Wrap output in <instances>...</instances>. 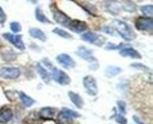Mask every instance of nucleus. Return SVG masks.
<instances>
[{
    "mask_svg": "<svg viewBox=\"0 0 153 124\" xmlns=\"http://www.w3.org/2000/svg\"><path fill=\"white\" fill-rule=\"evenodd\" d=\"M20 69L18 67H1L0 69V77L6 79H17L20 76Z\"/></svg>",
    "mask_w": 153,
    "mask_h": 124,
    "instance_id": "nucleus-3",
    "label": "nucleus"
},
{
    "mask_svg": "<svg viewBox=\"0 0 153 124\" xmlns=\"http://www.w3.org/2000/svg\"><path fill=\"white\" fill-rule=\"evenodd\" d=\"M30 1H32V2H37L38 0H30Z\"/></svg>",
    "mask_w": 153,
    "mask_h": 124,
    "instance_id": "nucleus-34",
    "label": "nucleus"
},
{
    "mask_svg": "<svg viewBox=\"0 0 153 124\" xmlns=\"http://www.w3.org/2000/svg\"><path fill=\"white\" fill-rule=\"evenodd\" d=\"M105 6H106V10L111 13H118L120 11V5L117 2V1H113V0H107L105 2Z\"/></svg>",
    "mask_w": 153,
    "mask_h": 124,
    "instance_id": "nucleus-16",
    "label": "nucleus"
},
{
    "mask_svg": "<svg viewBox=\"0 0 153 124\" xmlns=\"http://www.w3.org/2000/svg\"><path fill=\"white\" fill-rule=\"evenodd\" d=\"M30 34L31 37L36 38V39H39L41 41H46V34L40 30V28H30Z\"/></svg>",
    "mask_w": 153,
    "mask_h": 124,
    "instance_id": "nucleus-17",
    "label": "nucleus"
},
{
    "mask_svg": "<svg viewBox=\"0 0 153 124\" xmlns=\"http://www.w3.org/2000/svg\"><path fill=\"white\" fill-rule=\"evenodd\" d=\"M57 62L62 65L65 69H71V67H74L76 66V62L72 59V57H70L66 53H61L57 57Z\"/></svg>",
    "mask_w": 153,
    "mask_h": 124,
    "instance_id": "nucleus-9",
    "label": "nucleus"
},
{
    "mask_svg": "<svg viewBox=\"0 0 153 124\" xmlns=\"http://www.w3.org/2000/svg\"><path fill=\"white\" fill-rule=\"evenodd\" d=\"M71 31L76 32V33H82L85 32L87 28H88V25L85 22V21L81 20H71L70 25L67 26Z\"/></svg>",
    "mask_w": 153,
    "mask_h": 124,
    "instance_id": "nucleus-8",
    "label": "nucleus"
},
{
    "mask_svg": "<svg viewBox=\"0 0 153 124\" xmlns=\"http://www.w3.org/2000/svg\"><path fill=\"white\" fill-rule=\"evenodd\" d=\"M56 116V109L54 108H42L39 111V117L42 120H53Z\"/></svg>",
    "mask_w": 153,
    "mask_h": 124,
    "instance_id": "nucleus-14",
    "label": "nucleus"
},
{
    "mask_svg": "<svg viewBox=\"0 0 153 124\" xmlns=\"http://www.w3.org/2000/svg\"><path fill=\"white\" fill-rule=\"evenodd\" d=\"M123 46H125V45H124V44H119V45H114V44H107L106 50H118V49H120V47H123Z\"/></svg>",
    "mask_w": 153,
    "mask_h": 124,
    "instance_id": "nucleus-29",
    "label": "nucleus"
},
{
    "mask_svg": "<svg viewBox=\"0 0 153 124\" xmlns=\"http://www.w3.org/2000/svg\"><path fill=\"white\" fill-rule=\"evenodd\" d=\"M53 33H56V34L60 36V37H64V38H66V39H71V38H72V36H71L68 32L64 31L62 28H54V30H53Z\"/></svg>",
    "mask_w": 153,
    "mask_h": 124,
    "instance_id": "nucleus-25",
    "label": "nucleus"
},
{
    "mask_svg": "<svg viewBox=\"0 0 153 124\" xmlns=\"http://www.w3.org/2000/svg\"><path fill=\"white\" fill-rule=\"evenodd\" d=\"M36 70H37V72H38L39 75H40V77L45 81L46 83L50 82V79H51V77H50V75H48V72L46 71V69H44V66H41L39 63L36 64Z\"/></svg>",
    "mask_w": 153,
    "mask_h": 124,
    "instance_id": "nucleus-18",
    "label": "nucleus"
},
{
    "mask_svg": "<svg viewBox=\"0 0 153 124\" xmlns=\"http://www.w3.org/2000/svg\"><path fill=\"white\" fill-rule=\"evenodd\" d=\"M120 72H121V69L120 67H117V66H108L105 70V73H106L107 77H114V76H117Z\"/></svg>",
    "mask_w": 153,
    "mask_h": 124,
    "instance_id": "nucleus-21",
    "label": "nucleus"
},
{
    "mask_svg": "<svg viewBox=\"0 0 153 124\" xmlns=\"http://www.w3.org/2000/svg\"><path fill=\"white\" fill-rule=\"evenodd\" d=\"M120 56L121 57H128V58H133V59H140L141 56L138 51H135L134 49L130 46H125L123 50H120Z\"/></svg>",
    "mask_w": 153,
    "mask_h": 124,
    "instance_id": "nucleus-12",
    "label": "nucleus"
},
{
    "mask_svg": "<svg viewBox=\"0 0 153 124\" xmlns=\"http://www.w3.org/2000/svg\"><path fill=\"white\" fill-rule=\"evenodd\" d=\"M135 26L140 31H151L153 27L152 18L147 17H138L135 20Z\"/></svg>",
    "mask_w": 153,
    "mask_h": 124,
    "instance_id": "nucleus-5",
    "label": "nucleus"
},
{
    "mask_svg": "<svg viewBox=\"0 0 153 124\" xmlns=\"http://www.w3.org/2000/svg\"><path fill=\"white\" fill-rule=\"evenodd\" d=\"M52 78L57 83L61 84V85H68L71 83V78L68 77V75L66 72H64L62 70H58L54 69L52 72Z\"/></svg>",
    "mask_w": 153,
    "mask_h": 124,
    "instance_id": "nucleus-6",
    "label": "nucleus"
},
{
    "mask_svg": "<svg viewBox=\"0 0 153 124\" xmlns=\"http://www.w3.org/2000/svg\"><path fill=\"white\" fill-rule=\"evenodd\" d=\"M13 118V112L11 109L4 106L0 109V123L1 124H6L8 123Z\"/></svg>",
    "mask_w": 153,
    "mask_h": 124,
    "instance_id": "nucleus-13",
    "label": "nucleus"
},
{
    "mask_svg": "<svg viewBox=\"0 0 153 124\" xmlns=\"http://www.w3.org/2000/svg\"><path fill=\"white\" fill-rule=\"evenodd\" d=\"M118 109H119L120 114H121V115H124V114L126 112V104H125V102H123V101L118 102Z\"/></svg>",
    "mask_w": 153,
    "mask_h": 124,
    "instance_id": "nucleus-28",
    "label": "nucleus"
},
{
    "mask_svg": "<svg viewBox=\"0 0 153 124\" xmlns=\"http://www.w3.org/2000/svg\"><path fill=\"white\" fill-rule=\"evenodd\" d=\"M53 18H54V20L57 21L58 24H61L62 26H66V27L70 25V22L72 20L70 17H67L64 12H61L59 10H54L53 11Z\"/></svg>",
    "mask_w": 153,
    "mask_h": 124,
    "instance_id": "nucleus-10",
    "label": "nucleus"
},
{
    "mask_svg": "<svg viewBox=\"0 0 153 124\" xmlns=\"http://www.w3.org/2000/svg\"><path fill=\"white\" fill-rule=\"evenodd\" d=\"M6 21V14L4 12V10L0 7V24H4Z\"/></svg>",
    "mask_w": 153,
    "mask_h": 124,
    "instance_id": "nucleus-31",
    "label": "nucleus"
},
{
    "mask_svg": "<svg viewBox=\"0 0 153 124\" xmlns=\"http://www.w3.org/2000/svg\"><path fill=\"white\" fill-rule=\"evenodd\" d=\"M81 39L84 41H87V43L98 45V46H102L104 43H105V38L98 36L94 32H86V33H84L81 36Z\"/></svg>",
    "mask_w": 153,
    "mask_h": 124,
    "instance_id": "nucleus-4",
    "label": "nucleus"
},
{
    "mask_svg": "<svg viewBox=\"0 0 153 124\" xmlns=\"http://www.w3.org/2000/svg\"><path fill=\"white\" fill-rule=\"evenodd\" d=\"M36 18H37V20L40 21V22H42V24H50V22H51V20L47 19V17L41 12L40 8H37V10H36Z\"/></svg>",
    "mask_w": 153,
    "mask_h": 124,
    "instance_id": "nucleus-22",
    "label": "nucleus"
},
{
    "mask_svg": "<svg viewBox=\"0 0 153 124\" xmlns=\"http://www.w3.org/2000/svg\"><path fill=\"white\" fill-rule=\"evenodd\" d=\"M140 11H141V13H143L145 17H147V18H152V13H153L152 5H145V6H143V7L140 8Z\"/></svg>",
    "mask_w": 153,
    "mask_h": 124,
    "instance_id": "nucleus-23",
    "label": "nucleus"
},
{
    "mask_svg": "<svg viewBox=\"0 0 153 124\" xmlns=\"http://www.w3.org/2000/svg\"><path fill=\"white\" fill-rule=\"evenodd\" d=\"M62 111L67 115V116H70L71 118H76V117H79V114L76 112V111H72V110H70V109H67V108H65V109H62Z\"/></svg>",
    "mask_w": 153,
    "mask_h": 124,
    "instance_id": "nucleus-27",
    "label": "nucleus"
},
{
    "mask_svg": "<svg viewBox=\"0 0 153 124\" xmlns=\"http://www.w3.org/2000/svg\"><path fill=\"white\" fill-rule=\"evenodd\" d=\"M42 64H44V66L46 65V66H47V67H48L50 70H52V71L54 70V67H53V65L51 64V62H50L48 59H44V61H42Z\"/></svg>",
    "mask_w": 153,
    "mask_h": 124,
    "instance_id": "nucleus-32",
    "label": "nucleus"
},
{
    "mask_svg": "<svg viewBox=\"0 0 153 124\" xmlns=\"http://www.w3.org/2000/svg\"><path fill=\"white\" fill-rule=\"evenodd\" d=\"M113 25L115 26L118 33L120 34L121 38H124L125 40H133L135 38V33L131 28V26L124 21L120 20H113Z\"/></svg>",
    "mask_w": 153,
    "mask_h": 124,
    "instance_id": "nucleus-1",
    "label": "nucleus"
},
{
    "mask_svg": "<svg viewBox=\"0 0 153 124\" xmlns=\"http://www.w3.org/2000/svg\"><path fill=\"white\" fill-rule=\"evenodd\" d=\"M76 55H78L79 57H81L82 59L87 61V62H96V58L93 57V52H92L90 49L85 47V46H80V47L76 50Z\"/></svg>",
    "mask_w": 153,
    "mask_h": 124,
    "instance_id": "nucleus-11",
    "label": "nucleus"
},
{
    "mask_svg": "<svg viewBox=\"0 0 153 124\" xmlns=\"http://www.w3.org/2000/svg\"><path fill=\"white\" fill-rule=\"evenodd\" d=\"M101 30H102L104 32L108 33V34H113V33H114V32H113V30H112V27H108V26H104Z\"/></svg>",
    "mask_w": 153,
    "mask_h": 124,
    "instance_id": "nucleus-33",
    "label": "nucleus"
},
{
    "mask_svg": "<svg viewBox=\"0 0 153 124\" xmlns=\"http://www.w3.org/2000/svg\"><path fill=\"white\" fill-rule=\"evenodd\" d=\"M19 97L20 99H21V103L24 104L26 108H30V106H32L33 104H34V99L33 98H31V97H28L26 93H24V92H19Z\"/></svg>",
    "mask_w": 153,
    "mask_h": 124,
    "instance_id": "nucleus-20",
    "label": "nucleus"
},
{
    "mask_svg": "<svg viewBox=\"0 0 153 124\" xmlns=\"http://www.w3.org/2000/svg\"><path fill=\"white\" fill-rule=\"evenodd\" d=\"M68 97H70V99L72 101V103L74 104L76 108H79V109H81V108H82V105H84V101H82V98H81L78 93L70 91V92H68Z\"/></svg>",
    "mask_w": 153,
    "mask_h": 124,
    "instance_id": "nucleus-15",
    "label": "nucleus"
},
{
    "mask_svg": "<svg viewBox=\"0 0 153 124\" xmlns=\"http://www.w3.org/2000/svg\"><path fill=\"white\" fill-rule=\"evenodd\" d=\"M4 38L6 40H8L12 45H14L17 49L19 50H25V44L22 41V37L18 36V34H12V33H5Z\"/></svg>",
    "mask_w": 153,
    "mask_h": 124,
    "instance_id": "nucleus-7",
    "label": "nucleus"
},
{
    "mask_svg": "<svg viewBox=\"0 0 153 124\" xmlns=\"http://www.w3.org/2000/svg\"><path fill=\"white\" fill-rule=\"evenodd\" d=\"M82 84H84V87L88 95H91V96L98 95V85H97V81L94 77L85 76L82 79Z\"/></svg>",
    "mask_w": 153,
    "mask_h": 124,
    "instance_id": "nucleus-2",
    "label": "nucleus"
},
{
    "mask_svg": "<svg viewBox=\"0 0 153 124\" xmlns=\"http://www.w3.org/2000/svg\"><path fill=\"white\" fill-rule=\"evenodd\" d=\"M123 8L125 11H127V12H133V11H135L137 6H135V4H133L132 1H124L123 2Z\"/></svg>",
    "mask_w": 153,
    "mask_h": 124,
    "instance_id": "nucleus-24",
    "label": "nucleus"
},
{
    "mask_svg": "<svg viewBox=\"0 0 153 124\" xmlns=\"http://www.w3.org/2000/svg\"><path fill=\"white\" fill-rule=\"evenodd\" d=\"M115 121H117L118 123H120V124H126V123H127L126 118H125V117H123V116H120V115L115 117Z\"/></svg>",
    "mask_w": 153,
    "mask_h": 124,
    "instance_id": "nucleus-30",
    "label": "nucleus"
},
{
    "mask_svg": "<svg viewBox=\"0 0 153 124\" xmlns=\"http://www.w3.org/2000/svg\"><path fill=\"white\" fill-rule=\"evenodd\" d=\"M10 27H11L12 32H14V33H18V32H20V31H21V25H20L19 22H17V21L11 22Z\"/></svg>",
    "mask_w": 153,
    "mask_h": 124,
    "instance_id": "nucleus-26",
    "label": "nucleus"
},
{
    "mask_svg": "<svg viewBox=\"0 0 153 124\" xmlns=\"http://www.w3.org/2000/svg\"><path fill=\"white\" fill-rule=\"evenodd\" d=\"M72 121H73V118H71L70 116H67L62 110L58 114V117H57L58 124H71Z\"/></svg>",
    "mask_w": 153,
    "mask_h": 124,
    "instance_id": "nucleus-19",
    "label": "nucleus"
}]
</instances>
